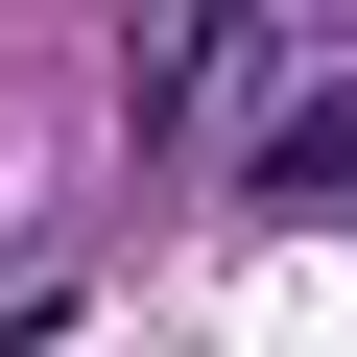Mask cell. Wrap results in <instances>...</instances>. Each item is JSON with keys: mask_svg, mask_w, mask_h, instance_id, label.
Here are the masks:
<instances>
[{"mask_svg": "<svg viewBox=\"0 0 357 357\" xmlns=\"http://www.w3.org/2000/svg\"><path fill=\"white\" fill-rule=\"evenodd\" d=\"M262 215H357V72H333V96L262 143Z\"/></svg>", "mask_w": 357, "mask_h": 357, "instance_id": "7a4b0ae2", "label": "cell"}, {"mask_svg": "<svg viewBox=\"0 0 357 357\" xmlns=\"http://www.w3.org/2000/svg\"><path fill=\"white\" fill-rule=\"evenodd\" d=\"M215 72H262V24H143V48H119L143 119H215Z\"/></svg>", "mask_w": 357, "mask_h": 357, "instance_id": "6da1fadb", "label": "cell"}]
</instances>
